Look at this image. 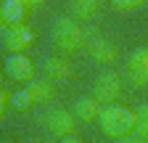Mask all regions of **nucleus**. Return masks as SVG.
Here are the masks:
<instances>
[{
    "label": "nucleus",
    "mask_w": 148,
    "mask_h": 143,
    "mask_svg": "<svg viewBox=\"0 0 148 143\" xmlns=\"http://www.w3.org/2000/svg\"><path fill=\"white\" fill-rule=\"evenodd\" d=\"M135 117H138V133H148V103H140L135 109Z\"/></svg>",
    "instance_id": "15"
},
{
    "label": "nucleus",
    "mask_w": 148,
    "mask_h": 143,
    "mask_svg": "<svg viewBox=\"0 0 148 143\" xmlns=\"http://www.w3.org/2000/svg\"><path fill=\"white\" fill-rule=\"evenodd\" d=\"M32 106H34V98H32V93L27 90V85L21 87V90H16V93H13L11 109H16V111H27V109H32Z\"/></svg>",
    "instance_id": "14"
},
{
    "label": "nucleus",
    "mask_w": 148,
    "mask_h": 143,
    "mask_svg": "<svg viewBox=\"0 0 148 143\" xmlns=\"http://www.w3.org/2000/svg\"><path fill=\"white\" fill-rule=\"evenodd\" d=\"M29 6L21 0H3L0 3V27H24Z\"/></svg>",
    "instance_id": "7"
},
{
    "label": "nucleus",
    "mask_w": 148,
    "mask_h": 143,
    "mask_svg": "<svg viewBox=\"0 0 148 143\" xmlns=\"http://www.w3.org/2000/svg\"><path fill=\"white\" fill-rule=\"evenodd\" d=\"M34 43V32L24 27H3V48L8 53H24Z\"/></svg>",
    "instance_id": "6"
},
{
    "label": "nucleus",
    "mask_w": 148,
    "mask_h": 143,
    "mask_svg": "<svg viewBox=\"0 0 148 143\" xmlns=\"http://www.w3.org/2000/svg\"><path fill=\"white\" fill-rule=\"evenodd\" d=\"M27 90L32 93L34 103H48L53 98V85L48 80H29L27 82Z\"/></svg>",
    "instance_id": "12"
},
{
    "label": "nucleus",
    "mask_w": 148,
    "mask_h": 143,
    "mask_svg": "<svg viewBox=\"0 0 148 143\" xmlns=\"http://www.w3.org/2000/svg\"><path fill=\"white\" fill-rule=\"evenodd\" d=\"M77 117H74L71 111L66 109H50L42 114V124L45 130L50 135H58V138H66V135H74V127H77V122H74Z\"/></svg>",
    "instance_id": "3"
},
{
    "label": "nucleus",
    "mask_w": 148,
    "mask_h": 143,
    "mask_svg": "<svg viewBox=\"0 0 148 143\" xmlns=\"http://www.w3.org/2000/svg\"><path fill=\"white\" fill-rule=\"evenodd\" d=\"M3 143H11V140H3Z\"/></svg>",
    "instance_id": "24"
},
{
    "label": "nucleus",
    "mask_w": 148,
    "mask_h": 143,
    "mask_svg": "<svg viewBox=\"0 0 148 143\" xmlns=\"http://www.w3.org/2000/svg\"><path fill=\"white\" fill-rule=\"evenodd\" d=\"M3 72L13 82H24L27 85L29 80H34V64H32V58L24 56V53H8L5 64H3Z\"/></svg>",
    "instance_id": "4"
},
{
    "label": "nucleus",
    "mask_w": 148,
    "mask_h": 143,
    "mask_svg": "<svg viewBox=\"0 0 148 143\" xmlns=\"http://www.w3.org/2000/svg\"><path fill=\"white\" fill-rule=\"evenodd\" d=\"M85 37H87L85 29L77 24V19H71V16H58V19L53 21V27H50V40L61 53L79 50L85 45Z\"/></svg>",
    "instance_id": "2"
},
{
    "label": "nucleus",
    "mask_w": 148,
    "mask_h": 143,
    "mask_svg": "<svg viewBox=\"0 0 148 143\" xmlns=\"http://www.w3.org/2000/svg\"><path fill=\"white\" fill-rule=\"evenodd\" d=\"M42 69H45L48 80H69L71 77V64L66 58H45Z\"/></svg>",
    "instance_id": "10"
},
{
    "label": "nucleus",
    "mask_w": 148,
    "mask_h": 143,
    "mask_svg": "<svg viewBox=\"0 0 148 143\" xmlns=\"http://www.w3.org/2000/svg\"><path fill=\"white\" fill-rule=\"evenodd\" d=\"M119 90H122V80L116 72H101L92 82V98L103 103H114L119 98Z\"/></svg>",
    "instance_id": "5"
},
{
    "label": "nucleus",
    "mask_w": 148,
    "mask_h": 143,
    "mask_svg": "<svg viewBox=\"0 0 148 143\" xmlns=\"http://www.w3.org/2000/svg\"><path fill=\"white\" fill-rule=\"evenodd\" d=\"M145 143H148V133H145Z\"/></svg>",
    "instance_id": "23"
},
{
    "label": "nucleus",
    "mask_w": 148,
    "mask_h": 143,
    "mask_svg": "<svg viewBox=\"0 0 148 143\" xmlns=\"http://www.w3.org/2000/svg\"><path fill=\"white\" fill-rule=\"evenodd\" d=\"M101 101H95L92 96H79L77 101H74V109H71V114L77 117L79 122H92L95 119L98 122V114H101Z\"/></svg>",
    "instance_id": "9"
},
{
    "label": "nucleus",
    "mask_w": 148,
    "mask_h": 143,
    "mask_svg": "<svg viewBox=\"0 0 148 143\" xmlns=\"http://www.w3.org/2000/svg\"><path fill=\"white\" fill-rule=\"evenodd\" d=\"M11 101H13V93L0 90V117H5V111L11 109Z\"/></svg>",
    "instance_id": "18"
},
{
    "label": "nucleus",
    "mask_w": 148,
    "mask_h": 143,
    "mask_svg": "<svg viewBox=\"0 0 148 143\" xmlns=\"http://www.w3.org/2000/svg\"><path fill=\"white\" fill-rule=\"evenodd\" d=\"M27 143H42V140H34V138H32V140H27Z\"/></svg>",
    "instance_id": "22"
},
{
    "label": "nucleus",
    "mask_w": 148,
    "mask_h": 143,
    "mask_svg": "<svg viewBox=\"0 0 148 143\" xmlns=\"http://www.w3.org/2000/svg\"><path fill=\"white\" fill-rule=\"evenodd\" d=\"M130 82L135 87H145L148 85V69H138V72H130Z\"/></svg>",
    "instance_id": "16"
},
{
    "label": "nucleus",
    "mask_w": 148,
    "mask_h": 143,
    "mask_svg": "<svg viewBox=\"0 0 148 143\" xmlns=\"http://www.w3.org/2000/svg\"><path fill=\"white\" fill-rule=\"evenodd\" d=\"M143 3V0H111V6H114L116 11H132Z\"/></svg>",
    "instance_id": "17"
},
{
    "label": "nucleus",
    "mask_w": 148,
    "mask_h": 143,
    "mask_svg": "<svg viewBox=\"0 0 148 143\" xmlns=\"http://www.w3.org/2000/svg\"><path fill=\"white\" fill-rule=\"evenodd\" d=\"M95 8H98V0H71L69 3V13L77 21H87L95 13Z\"/></svg>",
    "instance_id": "11"
},
{
    "label": "nucleus",
    "mask_w": 148,
    "mask_h": 143,
    "mask_svg": "<svg viewBox=\"0 0 148 143\" xmlns=\"http://www.w3.org/2000/svg\"><path fill=\"white\" fill-rule=\"evenodd\" d=\"M122 143H145V135L143 133H132V135L122 138Z\"/></svg>",
    "instance_id": "19"
},
{
    "label": "nucleus",
    "mask_w": 148,
    "mask_h": 143,
    "mask_svg": "<svg viewBox=\"0 0 148 143\" xmlns=\"http://www.w3.org/2000/svg\"><path fill=\"white\" fill-rule=\"evenodd\" d=\"M21 3H27L29 8H34V6H40V3H42V0H21Z\"/></svg>",
    "instance_id": "21"
},
{
    "label": "nucleus",
    "mask_w": 148,
    "mask_h": 143,
    "mask_svg": "<svg viewBox=\"0 0 148 143\" xmlns=\"http://www.w3.org/2000/svg\"><path fill=\"white\" fill-rule=\"evenodd\" d=\"M87 53H90V58L98 61V64H111L116 58V48L106 37H90L87 40Z\"/></svg>",
    "instance_id": "8"
},
{
    "label": "nucleus",
    "mask_w": 148,
    "mask_h": 143,
    "mask_svg": "<svg viewBox=\"0 0 148 143\" xmlns=\"http://www.w3.org/2000/svg\"><path fill=\"white\" fill-rule=\"evenodd\" d=\"M61 143H82L77 135H66V138H61Z\"/></svg>",
    "instance_id": "20"
},
{
    "label": "nucleus",
    "mask_w": 148,
    "mask_h": 143,
    "mask_svg": "<svg viewBox=\"0 0 148 143\" xmlns=\"http://www.w3.org/2000/svg\"><path fill=\"white\" fill-rule=\"evenodd\" d=\"M98 127L108 138H127L138 133V117L132 109H127L122 103H103L98 114Z\"/></svg>",
    "instance_id": "1"
},
{
    "label": "nucleus",
    "mask_w": 148,
    "mask_h": 143,
    "mask_svg": "<svg viewBox=\"0 0 148 143\" xmlns=\"http://www.w3.org/2000/svg\"><path fill=\"white\" fill-rule=\"evenodd\" d=\"M138 69H148V48H135L127 58V72H138Z\"/></svg>",
    "instance_id": "13"
}]
</instances>
